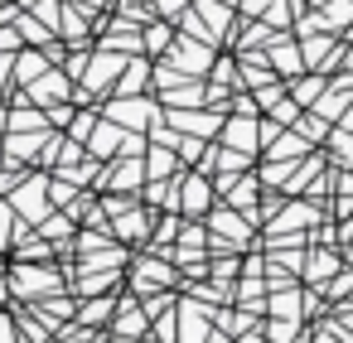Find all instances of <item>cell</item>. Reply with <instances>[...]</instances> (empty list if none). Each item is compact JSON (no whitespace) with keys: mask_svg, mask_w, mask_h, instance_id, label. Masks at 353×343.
<instances>
[{"mask_svg":"<svg viewBox=\"0 0 353 343\" xmlns=\"http://www.w3.org/2000/svg\"><path fill=\"white\" fill-rule=\"evenodd\" d=\"M179 198H184V208H208V184L203 179H179Z\"/></svg>","mask_w":353,"mask_h":343,"instance_id":"6da1fadb","label":"cell"},{"mask_svg":"<svg viewBox=\"0 0 353 343\" xmlns=\"http://www.w3.org/2000/svg\"><path fill=\"white\" fill-rule=\"evenodd\" d=\"M314 218H319L314 208H300V203H295V208H285V213L276 218V232H295V227H310Z\"/></svg>","mask_w":353,"mask_h":343,"instance_id":"7a4b0ae2","label":"cell"},{"mask_svg":"<svg viewBox=\"0 0 353 343\" xmlns=\"http://www.w3.org/2000/svg\"><path fill=\"white\" fill-rule=\"evenodd\" d=\"M213 232H218V237H247V227H242L232 213H223V208L213 213Z\"/></svg>","mask_w":353,"mask_h":343,"instance_id":"3957f363","label":"cell"},{"mask_svg":"<svg viewBox=\"0 0 353 343\" xmlns=\"http://www.w3.org/2000/svg\"><path fill=\"white\" fill-rule=\"evenodd\" d=\"M117 145H121V131H117V126H112V131H107V126H102V131H97V136H92V155H112V150H117Z\"/></svg>","mask_w":353,"mask_h":343,"instance_id":"277c9868","label":"cell"},{"mask_svg":"<svg viewBox=\"0 0 353 343\" xmlns=\"http://www.w3.org/2000/svg\"><path fill=\"white\" fill-rule=\"evenodd\" d=\"M141 222H145V218H141V213H131V218H121V222H117V232H121V237H141V232H145Z\"/></svg>","mask_w":353,"mask_h":343,"instance_id":"5b68a950","label":"cell"},{"mask_svg":"<svg viewBox=\"0 0 353 343\" xmlns=\"http://www.w3.org/2000/svg\"><path fill=\"white\" fill-rule=\"evenodd\" d=\"M300 136H281V145H271V155H300Z\"/></svg>","mask_w":353,"mask_h":343,"instance_id":"8992f818","label":"cell"},{"mask_svg":"<svg viewBox=\"0 0 353 343\" xmlns=\"http://www.w3.org/2000/svg\"><path fill=\"white\" fill-rule=\"evenodd\" d=\"M314 266H310V276H329L334 271V256H310Z\"/></svg>","mask_w":353,"mask_h":343,"instance_id":"52a82bcc","label":"cell"},{"mask_svg":"<svg viewBox=\"0 0 353 343\" xmlns=\"http://www.w3.org/2000/svg\"><path fill=\"white\" fill-rule=\"evenodd\" d=\"M165 39H170V34H165V25H155V30H150V34H145V49H160V44H165Z\"/></svg>","mask_w":353,"mask_h":343,"instance_id":"ba28073f","label":"cell"},{"mask_svg":"<svg viewBox=\"0 0 353 343\" xmlns=\"http://www.w3.org/2000/svg\"><path fill=\"white\" fill-rule=\"evenodd\" d=\"M334 145H339V160H353V141L348 136H334Z\"/></svg>","mask_w":353,"mask_h":343,"instance_id":"9c48e42d","label":"cell"},{"mask_svg":"<svg viewBox=\"0 0 353 343\" xmlns=\"http://www.w3.org/2000/svg\"><path fill=\"white\" fill-rule=\"evenodd\" d=\"M0 343H10V319L0 314Z\"/></svg>","mask_w":353,"mask_h":343,"instance_id":"30bf717a","label":"cell"}]
</instances>
